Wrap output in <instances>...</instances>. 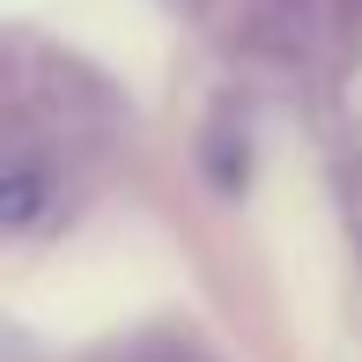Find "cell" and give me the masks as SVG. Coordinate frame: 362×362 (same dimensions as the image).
<instances>
[{"instance_id":"obj_2","label":"cell","mask_w":362,"mask_h":362,"mask_svg":"<svg viewBox=\"0 0 362 362\" xmlns=\"http://www.w3.org/2000/svg\"><path fill=\"white\" fill-rule=\"evenodd\" d=\"M141 362H207V355H200V348H148Z\"/></svg>"},{"instance_id":"obj_1","label":"cell","mask_w":362,"mask_h":362,"mask_svg":"<svg viewBox=\"0 0 362 362\" xmlns=\"http://www.w3.org/2000/svg\"><path fill=\"white\" fill-rule=\"evenodd\" d=\"M8 222H15V229L37 222V170H30V163H15V170H8Z\"/></svg>"}]
</instances>
